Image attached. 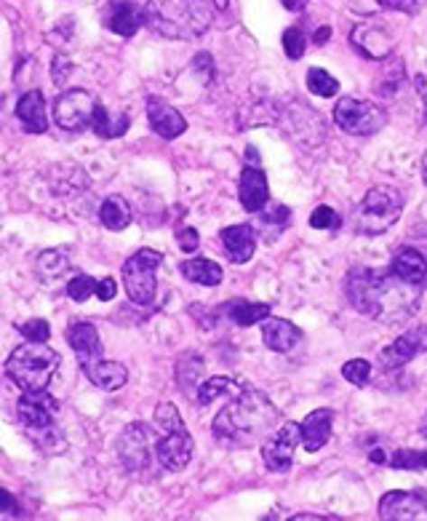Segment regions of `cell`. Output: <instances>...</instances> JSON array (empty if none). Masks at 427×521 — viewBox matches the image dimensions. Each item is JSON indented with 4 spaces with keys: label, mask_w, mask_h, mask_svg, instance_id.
Instances as JSON below:
<instances>
[{
    "label": "cell",
    "mask_w": 427,
    "mask_h": 521,
    "mask_svg": "<svg viewBox=\"0 0 427 521\" xmlns=\"http://www.w3.org/2000/svg\"><path fill=\"white\" fill-rule=\"evenodd\" d=\"M350 305L374 321L398 324L417 313L422 300V286L406 284L390 270L353 267L345 281Z\"/></svg>",
    "instance_id": "1"
},
{
    "label": "cell",
    "mask_w": 427,
    "mask_h": 521,
    "mask_svg": "<svg viewBox=\"0 0 427 521\" xmlns=\"http://www.w3.org/2000/svg\"><path fill=\"white\" fill-rule=\"evenodd\" d=\"M281 412L265 393L241 388L236 398L214 417V436L230 444H251L254 439L270 433L278 425Z\"/></svg>",
    "instance_id": "2"
},
{
    "label": "cell",
    "mask_w": 427,
    "mask_h": 521,
    "mask_svg": "<svg viewBox=\"0 0 427 521\" xmlns=\"http://www.w3.org/2000/svg\"><path fill=\"white\" fill-rule=\"evenodd\" d=\"M142 24L169 41H192L214 24V8L206 0H150L142 8Z\"/></svg>",
    "instance_id": "3"
},
{
    "label": "cell",
    "mask_w": 427,
    "mask_h": 521,
    "mask_svg": "<svg viewBox=\"0 0 427 521\" xmlns=\"http://www.w3.org/2000/svg\"><path fill=\"white\" fill-rule=\"evenodd\" d=\"M60 369V353L46 342H22L5 361V375L22 391H46Z\"/></svg>",
    "instance_id": "4"
},
{
    "label": "cell",
    "mask_w": 427,
    "mask_h": 521,
    "mask_svg": "<svg viewBox=\"0 0 427 521\" xmlns=\"http://www.w3.org/2000/svg\"><path fill=\"white\" fill-rule=\"evenodd\" d=\"M404 211V196L390 188V185H376L371 188L356 214V230L364 236H379L390 230Z\"/></svg>",
    "instance_id": "5"
},
{
    "label": "cell",
    "mask_w": 427,
    "mask_h": 521,
    "mask_svg": "<svg viewBox=\"0 0 427 521\" xmlns=\"http://www.w3.org/2000/svg\"><path fill=\"white\" fill-rule=\"evenodd\" d=\"M161 262L163 257L155 249H139L134 257L123 262V286L128 300L136 305H150L155 300V273Z\"/></svg>",
    "instance_id": "6"
},
{
    "label": "cell",
    "mask_w": 427,
    "mask_h": 521,
    "mask_svg": "<svg viewBox=\"0 0 427 521\" xmlns=\"http://www.w3.org/2000/svg\"><path fill=\"white\" fill-rule=\"evenodd\" d=\"M334 124L345 134L353 136H371L387 124V113L376 107L374 102H364L356 97H342L334 105Z\"/></svg>",
    "instance_id": "7"
},
{
    "label": "cell",
    "mask_w": 427,
    "mask_h": 521,
    "mask_svg": "<svg viewBox=\"0 0 427 521\" xmlns=\"http://www.w3.org/2000/svg\"><path fill=\"white\" fill-rule=\"evenodd\" d=\"M155 442H158V433L150 425H144V423L128 425L118 436V457H121L123 468L131 473L147 470L155 457Z\"/></svg>",
    "instance_id": "8"
},
{
    "label": "cell",
    "mask_w": 427,
    "mask_h": 521,
    "mask_svg": "<svg viewBox=\"0 0 427 521\" xmlns=\"http://www.w3.org/2000/svg\"><path fill=\"white\" fill-rule=\"evenodd\" d=\"M99 107V99L86 88H70L57 97L54 102V121L60 129L83 131L91 129L94 113Z\"/></svg>",
    "instance_id": "9"
},
{
    "label": "cell",
    "mask_w": 427,
    "mask_h": 521,
    "mask_svg": "<svg viewBox=\"0 0 427 521\" xmlns=\"http://www.w3.org/2000/svg\"><path fill=\"white\" fill-rule=\"evenodd\" d=\"M300 447V423H283L278 431L262 442V460L273 473H286L294 465V455Z\"/></svg>",
    "instance_id": "10"
},
{
    "label": "cell",
    "mask_w": 427,
    "mask_h": 521,
    "mask_svg": "<svg viewBox=\"0 0 427 521\" xmlns=\"http://www.w3.org/2000/svg\"><path fill=\"white\" fill-rule=\"evenodd\" d=\"M379 519L385 521H425L427 519V498L422 489L412 492H387L379 500Z\"/></svg>",
    "instance_id": "11"
},
{
    "label": "cell",
    "mask_w": 427,
    "mask_h": 521,
    "mask_svg": "<svg viewBox=\"0 0 427 521\" xmlns=\"http://www.w3.org/2000/svg\"><path fill=\"white\" fill-rule=\"evenodd\" d=\"M16 414L22 420V428H43L57 423L60 401L49 391H22V398L16 404Z\"/></svg>",
    "instance_id": "12"
},
{
    "label": "cell",
    "mask_w": 427,
    "mask_h": 521,
    "mask_svg": "<svg viewBox=\"0 0 427 521\" xmlns=\"http://www.w3.org/2000/svg\"><path fill=\"white\" fill-rule=\"evenodd\" d=\"M425 326H414L406 334H401L390 348L379 350L382 369H398V367H406L409 361H414L425 350Z\"/></svg>",
    "instance_id": "13"
},
{
    "label": "cell",
    "mask_w": 427,
    "mask_h": 521,
    "mask_svg": "<svg viewBox=\"0 0 427 521\" xmlns=\"http://www.w3.org/2000/svg\"><path fill=\"white\" fill-rule=\"evenodd\" d=\"M192 436L184 431H174V433H163L155 442V460L166 468V470H182L187 462L192 460Z\"/></svg>",
    "instance_id": "14"
},
{
    "label": "cell",
    "mask_w": 427,
    "mask_h": 521,
    "mask_svg": "<svg viewBox=\"0 0 427 521\" xmlns=\"http://www.w3.org/2000/svg\"><path fill=\"white\" fill-rule=\"evenodd\" d=\"M86 377L99 388V391H121L123 386L128 383V369L123 367L121 361H110V358H102V356H94V358H86L80 361Z\"/></svg>",
    "instance_id": "15"
},
{
    "label": "cell",
    "mask_w": 427,
    "mask_h": 521,
    "mask_svg": "<svg viewBox=\"0 0 427 521\" xmlns=\"http://www.w3.org/2000/svg\"><path fill=\"white\" fill-rule=\"evenodd\" d=\"M147 118H150V129L163 139H177L187 131V121H184L182 113L177 107H172L169 102L155 99V97L147 99Z\"/></svg>",
    "instance_id": "16"
},
{
    "label": "cell",
    "mask_w": 427,
    "mask_h": 521,
    "mask_svg": "<svg viewBox=\"0 0 427 521\" xmlns=\"http://www.w3.org/2000/svg\"><path fill=\"white\" fill-rule=\"evenodd\" d=\"M331 425H334V412L331 409H315L300 423V442L307 452H318L329 444L331 439Z\"/></svg>",
    "instance_id": "17"
},
{
    "label": "cell",
    "mask_w": 427,
    "mask_h": 521,
    "mask_svg": "<svg viewBox=\"0 0 427 521\" xmlns=\"http://www.w3.org/2000/svg\"><path fill=\"white\" fill-rule=\"evenodd\" d=\"M105 27L121 38H134L142 27V8L131 0H110L105 8Z\"/></svg>",
    "instance_id": "18"
},
{
    "label": "cell",
    "mask_w": 427,
    "mask_h": 521,
    "mask_svg": "<svg viewBox=\"0 0 427 521\" xmlns=\"http://www.w3.org/2000/svg\"><path fill=\"white\" fill-rule=\"evenodd\" d=\"M262 340L275 353H292L302 342V329L289 319H265L262 321Z\"/></svg>",
    "instance_id": "19"
},
{
    "label": "cell",
    "mask_w": 427,
    "mask_h": 521,
    "mask_svg": "<svg viewBox=\"0 0 427 521\" xmlns=\"http://www.w3.org/2000/svg\"><path fill=\"white\" fill-rule=\"evenodd\" d=\"M238 198H241V206L246 211L256 214L267 206V198H270V188H267V177L259 166H246L241 172V188H238Z\"/></svg>",
    "instance_id": "20"
},
{
    "label": "cell",
    "mask_w": 427,
    "mask_h": 521,
    "mask_svg": "<svg viewBox=\"0 0 427 521\" xmlns=\"http://www.w3.org/2000/svg\"><path fill=\"white\" fill-rule=\"evenodd\" d=\"M16 118L22 121L24 131H30V134H43V131L49 129L46 97H43V91H38V88L27 91V94L19 99V105H16Z\"/></svg>",
    "instance_id": "21"
},
{
    "label": "cell",
    "mask_w": 427,
    "mask_h": 521,
    "mask_svg": "<svg viewBox=\"0 0 427 521\" xmlns=\"http://www.w3.org/2000/svg\"><path fill=\"white\" fill-rule=\"evenodd\" d=\"M222 247L236 265H246L256 252V236L251 225H230L222 230Z\"/></svg>",
    "instance_id": "22"
},
{
    "label": "cell",
    "mask_w": 427,
    "mask_h": 521,
    "mask_svg": "<svg viewBox=\"0 0 427 521\" xmlns=\"http://www.w3.org/2000/svg\"><path fill=\"white\" fill-rule=\"evenodd\" d=\"M67 342L72 348V353L78 356V361H86V358H94V356H102V340H99V331L91 321H75L67 329Z\"/></svg>",
    "instance_id": "23"
},
{
    "label": "cell",
    "mask_w": 427,
    "mask_h": 521,
    "mask_svg": "<svg viewBox=\"0 0 427 521\" xmlns=\"http://www.w3.org/2000/svg\"><path fill=\"white\" fill-rule=\"evenodd\" d=\"M219 313H225L227 321H233V324L254 326L273 313V305L270 302H251V300H230L219 308Z\"/></svg>",
    "instance_id": "24"
},
{
    "label": "cell",
    "mask_w": 427,
    "mask_h": 521,
    "mask_svg": "<svg viewBox=\"0 0 427 521\" xmlns=\"http://www.w3.org/2000/svg\"><path fill=\"white\" fill-rule=\"evenodd\" d=\"M353 43H356V49L368 57V60H385L387 54H390V49H393V43H390V35L385 33V30H379V27H356L353 30Z\"/></svg>",
    "instance_id": "25"
},
{
    "label": "cell",
    "mask_w": 427,
    "mask_h": 521,
    "mask_svg": "<svg viewBox=\"0 0 427 521\" xmlns=\"http://www.w3.org/2000/svg\"><path fill=\"white\" fill-rule=\"evenodd\" d=\"M390 273L398 275V278L406 281V284L422 286L427 275V262L425 257H422V252H417V249L409 247V249H401V252L395 255V260L390 265Z\"/></svg>",
    "instance_id": "26"
},
{
    "label": "cell",
    "mask_w": 427,
    "mask_h": 521,
    "mask_svg": "<svg viewBox=\"0 0 427 521\" xmlns=\"http://www.w3.org/2000/svg\"><path fill=\"white\" fill-rule=\"evenodd\" d=\"M182 275L187 281L198 284V286H219L225 273L222 267L217 265L214 260H206V257H192V260H184L180 265Z\"/></svg>",
    "instance_id": "27"
},
{
    "label": "cell",
    "mask_w": 427,
    "mask_h": 521,
    "mask_svg": "<svg viewBox=\"0 0 427 521\" xmlns=\"http://www.w3.org/2000/svg\"><path fill=\"white\" fill-rule=\"evenodd\" d=\"M131 206L123 196H107L99 206V222L107 228V230H125L131 225Z\"/></svg>",
    "instance_id": "28"
},
{
    "label": "cell",
    "mask_w": 427,
    "mask_h": 521,
    "mask_svg": "<svg viewBox=\"0 0 427 521\" xmlns=\"http://www.w3.org/2000/svg\"><path fill=\"white\" fill-rule=\"evenodd\" d=\"M128 116L125 113H110L102 102H99V107H97V113H94V121H91V129L97 131V136H102V139H118L125 134L128 129Z\"/></svg>",
    "instance_id": "29"
},
{
    "label": "cell",
    "mask_w": 427,
    "mask_h": 521,
    "mask_svg": "<svg viewBox=\"0 0 427 521\" xmlns=\"http://www.w3.org/2000/svg\"><path fill=\"white\" fill-rule=\"evenodd\" d=\"M27 439L46 455H61L67 450V439L61 433L60 423H51V425H43V428H30L24 431Z\"/></svg>",
    "instance_id": "30"
},
{
    "label": "cell",
    "mask_w": 427,
    "mask_h": 521,
    "mask_svg": "<svg viewBox=\"0 0 427 521\" xmlns=\"http://www.w3.org/2000/svg\"><path fill=\"white\" fill-rule=\"evenodd\" d=\"M241 388H244V386H238L233 377H211V380L198 383V388H195V401H198L200 406H209V404L219 401L222 395H236Z\"/></svg>",
    "instance_id": "31"
},
{
    "label": "cell",
    "mask_w": 427,
    "mask_h": 521,
    "mask_svg": "<svg viewBox=\"0 0 427 521\" xmlns=\"http://www.w3.org/2000/svg\"><path fill=\"white\" fill-rule=\"evenodd\" d=\"M203 377V358L195 350H187L177 358V383L182 386V391L187 395H192V391L198 388Z\"/></svg>",
    "instance_id": "32"
},
{
    "label": "cell",
    "mask_w": 427,
    "mask_h": 521,
    "mask_svg": "<svg viewBox=\"0 0 427 521\" xmlns=\"http://www.w3.org/2000/svg\"><path fill=\"white\" fill-rule=\"evenodd\" d=\"M67 267H70L67 249H46V252H41L38 260H35V270H38L41 281H54V278H60V275H64Z\"/></svg>",
    "instance_id": "33"
},
{
    "label": "cell",
    "mask_w": 427,
    "mask_h": 521,
    "mask_svg": "<svg viewBox=\"0 0 427 521\" xmlns=\"http://www.w3.org/2000/svg\"><path fill=\"white\" fill-rule=\"evenodd\" d=\"M307 88L315 94V97H320V99H329V97H337V91H339V80L334 78V75H329L323 67H310L307 70Z\"/></svg>",
    "instance_id": "34"
},
{
    "label": "cell",
    "mask_w": 427,
    "mask_h": 521,
    "mask_svg": "<svg viewBox=\"0 0 427 521\" xmlns=\"http://www.w3.org/2000/svg\"><path fill=\"white\" fill-rule=\"evenodd\" d=\"M425 462L422 450H395L393 457H387V465L395 470H425Z\"/></svg>",
    "instance_id": "35"
},
{
    "label": "cell",
    "mask_w": 427,
    "mask_h": 521,
    "mask_svg": "<svg viewBox=\"0 0 427 521\" xmlns=\"http://www.w3.org/2000/svg\"><path fill=\"white\" fill-rule=\"evenodd\" d=\"M155 425H158L163 433L184 431V423H182L180 409H177L174 404H169V401H163V404H158V406H155Z\"/></svg>",
    "instance_id": "36"
},
{
    "label": "cell",
    "mask_w": 427,
    "mask_h": 521,
    "mask_svg": "<svg viewBox=\"0 0 427 521\" xmlns=\"http://www.w3.org/2000/svg\"><path fill=\"white\" fill-rule=\"evenodd\" d=\"M97 289V278L86 275V273H78L75 278L67 281V297L75 300V302H86Z\"/></svg>",
    "instance_id": "37"
},
{
    "label": "cell",
    "mask_w": 427,
    "mask_h": 521,
    "mask_svg": "<svg viewBox=\"0 0 427 521\" xmlns=\"http://www.w3.org/2000/svg\"><path fill=\"white\" fill-rule=\"evenodd\" d=\"M305 49H307L305 33H302L300 27H289V30L283 33V51H286V57L297 62V60L305 57Z\"/></svg>",
    "instance_id": "38"
},
{
    "label": "cell",
    "mask_w": 427,
    "mask_h": 521,
    "mask_svg": "<svg viewBox=\"0 0 427 521\" xmlns=\"http://www.w3.org/2000/svg\"><path fill=\"white\" fill-rule=\"evenodd\" d=\"M16 329L22 331V337L24 340H30V342H49V337H51V326L46 319H30V321H19Z\"/></svg>",
    "instance_id": "39"
},
{
    "label": "cell",
    "mask_w": 427,
    "mask_h": 521,
    "mask_svg": "<svg viewBox=\"0 0 427 521\" xmlns=\"http://www.w3.org/2000/svg\"><path fill=\"white\" fill-rule=\"evenodd\" d=\"M342 377L361 388V386H367L368 377H371V364H368L367 358H353V361H348L342 367Z\"/></svg>",
    "instance_id": "40"
},
{
    "label": "cell",
    "mask_w": 427,
    "mask_h": 521,
    "mask_svg": "<svg viewBox=\"0 0 427 521\" xmlns=\"http://www.w3.org/2000/svg\"><path fill=\"white\" fill-rule=\"evenodd\" d=\"M310 228H315V230H337L339 228V214L331 206H318L310 214Z\"/></svg>",
    "instance_id": "41"
},
{
    "label": "cell",
    "mask_w": 427,
    "mask_h": 521,
    "mask_svg": "<svg viewBox=\"0 0 427 521\" xmlns=\"http://www.w3.org/2000/svg\"><path fill=\"white\" fill-rule=\"evenodd\" d=\"M256 214H262V211H256ZM262 222L270 225L275 230V236H278L289 225V206H273L267 214H262Z\"/></svg>",
    "instance_id": "42"
},
{
    "label": "cell",
    "mask_w": 427,
    "mask_h": 521,
    "mask_svg": "<svg viewBox=\"0 0 427 521\" xmlns=\"http://www.w3.org/2000/svg\"><path fill=\"white\" fill-rule=\"evenodd\" d=\"M376 8H387V11H401L414 16L420 11V0H376Z\"/></svg>",
    "instance_id": "43"
},
{
    "label": "cell",
    "mask_w": 427,
    "mask_h": 521,
    "mask_svg": "<svg viewBox=\"0 0 427 521\" xmlns=\"http://www.w3.org/2000/svg\"><path fill=\"white\" fill-rule=\"evenodd\" d=\"M177 241H180V249H182L184 255H192V252L200 247V236H198L195 228H182L180 236H177Z\"/></svg>",
    "instance_id": "44"
},
{
    "label": "cell",
    "mask_w": 427,
    "mask_h": 521,
    "mask_svg": "<svg viewBox=\"0 0 427 521\" xmlns=\"http://www.w3.org/2000/svg\"><path fill=\"white\" fill-rule=\"evenodd\" d=\"M0 514H5V516H22L19 500H16L8 489H3V487H0Z\"/></svg>",
    "instance_id": "45"
},
{
    "label": "cell",
    "mask_w": 427,
    "mask_h": 521,
    "mask_svg": "<svg viewBox=\"0 0 427 521\" xmlns=\"http://www.w3.org/2000/svg\"><path fill=\"white\" fill-rule=\"evenodd\" d=\"M94 294H97L99 300H105V302L116 300V294H118V284H116V278H102V281H97Z\"/></svg>",
    "instance_id": "46"
},
{
    "label": "cell",
    "mask_w": 427,
    "mask_h": 521,
    "mask_svg": "<svg viewBox=\"0 0 427 521\" xmlns=\"http://www.w3.org/2000/svg\"><path fill=\"white\" fill-rule=\"evenodd\" d=\"M72 62H70V57H57V60H54V80H57V83H61V80H64V78H67V75H70V70H72Z\"/></svg>",
    "instance_id": "47"
},
{
    "label": "cell",
    "mask_w": 427,
    "mask_h": 521,
    "mask_svg": "<svg viewBox=\"0 0 427 521\" xmlns=\"http://www.w3.org/2000/svg\"><path fill=\"white\" fill-rule=\"evenodd\" d=\"M387 452L382 450V447H374V450H368V460L371 462H379V465H387Z\"/></svg>",
    "instance_id": "48"
},
{
    "label": "cell",
    "mask_w": 427,
    "mask_h": 521,
    "mask_svg": "<svg viewBox=\"0 0 427 521\" xmlns=\"http://www.w3.org/2000/svg\"><path fill=\"white\" fill-rule=\"evenodd\" d=\"M329 38H331V27H318V30H315V35H312V41H315L318 46H323Z\"/></svg>",
    "instance_id": "49"
},
{
    "label": "cell",
    "mask_w": 427,
    "mask_h": 521,
    "mask_svg": "<svg viewBox=\"0 0 427 521\" xmlns=\"http://www.w3.org/2000/svg\"><path fill=\"white\" fill-rule=\"evenodd\" d=\"M289 11H302L307 5V0H281Z\"/></svg>",
    "instance_id": "50"
},
{
    "label": "cell",
    "mask_w": 427,
    "mask_h": 521,
    "mask_svg": "<svg viewBox=\"0 0 427 521\" xmlns=\"http://www.w3.org/2000/svg\"><path fill=\"white\" fill-rule=\"evenodd\" d=\"M417 91H420V97L425 94V78L422 75H417Z\"/></svg>",
    "instance_id": "51"
},
{
    "label": "cell",
    "mask_w": 427,
    "mask_h": 521,
    "mask_svg": "<svg viewBox=\"0 0 427 521\" xmlns=\"http://www.w3.org/2000/svg\"><path fill=\"white\" fill-rule=\"evenodd\" d=\"M217 5H219V8H225V5H227V0H217Z\"/></svg>",
    "instance_id": "52"
}]
</instances>
